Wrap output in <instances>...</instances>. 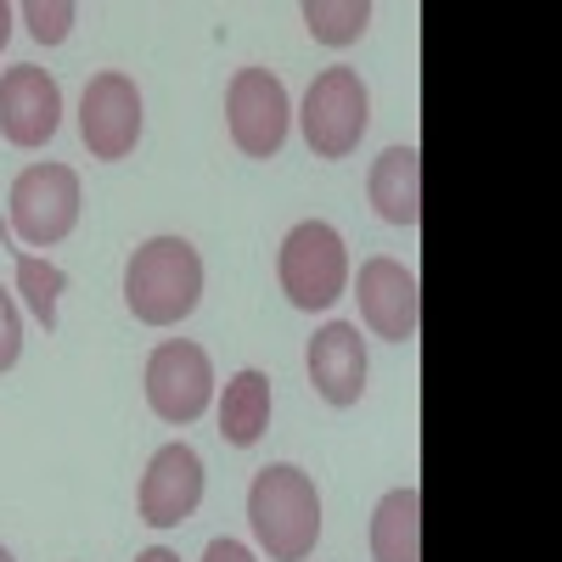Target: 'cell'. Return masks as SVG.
Here are the masks:
<instances>
[{
	"mask_svg": "<svg viewBox=\"0 0 562 562\" xmlns=\"http://www.w3.org/2000/svg\"><path fill=\"white\" fill-rule=\"evenodd\" d=\"M203 299V259L186 237H153L124 265V304L147 326H175Z\"/></svg>",
	"mask_w": 562,
	"mask_h": 562,
	"instance_id": "1",
	"label": "cell"
},
{
	"mask_svg": "<svg viewBox=\"0 0 562 562\" xmlns=\"http://www.w3.org/2000/svg\"><path fill=\"white\" fill-rule=\"evenodd\" d=\"M248 524L259 535V546L270 551V562H304L321 540V495L315 479L299 467L276 461L254 473L248 490Z\"/></svg>",
	"mask_w": 562,
	"mask_h": 562,
	"instance_id": "2",
	"label": "cell"
},
{
	"mask_svg": "<svg viewBox=\"0 0 562 562\" xmlns=\"http://www.w3.org/2000/svg\"><path fill=\"white\" fill-rule=\"evenodd\" d=\"M276 276L281 293L293 310H333L349 288V254L344 237L326 220H304L288 231V243L276 254Z\"/></svg>",
	"mask_w": 562,
	"mask_h": 562,
	"instance_id": "3",
	"label": "cell"
},
{
	"mask_svg": "<svg viewBox=\"0 0 562 562\" xmlns=\"http://www.w3.org/2000/svg\"><path fill=\"white\" fill-rule=\"evenodd\" d=\"M304 140L315 158H349L371 124V97L355 68H326L304 90Z\"/></svg>",
	"mask_w": 562,
	"mask_h": 562,
	"instance_id": "4",
	"label": "cell"
},
{
	"mask_svg": "<svg viewBox=\"0 0 562 562\" xmlns=\"http://www.w3.org/2000/svg\"><path fill=\"white\" fill-rule=\"evenodd\" d=\"M79 225V175L68 164H29L12 180V237L23 248H52Z\"/></svg>",
	"mask_w": 562,
	"mask_h": 562,
	"instance_id": "5",
	"label": "cell"
},
{
	"mask_svg": "<svg viewBox=\"0 0 562 562\" xmlns=\"http://www.w3.org/2000/svg\"><path fill=\"white\" fill-rule=\"evenodd\" d=\"M225 124L237 153L248 158H276L281 140H288L293 124V102H288V85H281L270 68H237L225 90Z\"/></svg>",
	"mask_w": 562,
	"mask_h": 562,
	"instance_id": "6",
	"label": "cell"
},
{
	"mask_svg": "<svg viewBox=\"0 0 562 562\" xmlns=\"http://www.w3.org/2000/svg\"><path fill=\"white\" fill-rule=\"evenodd\" d=\"M214 400V366L198 344H186V338H169L153 349L147 360V405L175 422V428H186V422H198Z\"/></svg>",
	"mask_w": 562,
	"mask_h": 562,
	"instance_id": "7",
	"label": "cell"
},
{
	"mask_svg": "<svg viewBox=\"0 0 562 562\" xmlns=\"http://www.w3.org/2000/svg\"><path fill=\"white\" fill-rule=\"evenodd\" d=\"M79 135H85L90 158H102V164H119V158L135 153V140H140V90H135L130 74H97L85 85Z\"/></svg>",
	"mask_w": 562,
	"mask_h": 562,
	"instance_id": "8",
	"label": "cell"
},
{
	"mask_svg": "<svg viewBox=\"0 0 562 562\" xmlns=\"http://www.w3.org/2000/svg\"><path fill=\"white\" fill-rule=\"evenodd\" d=\"M355 299H360V315L378 338L389 344H411L416 326H422V281L411 265L400 259H366L360 265V281H355Z\"/></svg>",
	"mask_w": 562,
	"mask_h": 562,
	"instance_id": "9",
	"label": "cell"
},
{
	"mask_svg": "<svg viewBox=\"0 0 562 562\" xmlns=\"http://www.w3.org/2000/svg\"><path fill=\"white\" fill-rule=\"evenodd\" d=\"M63 124V90L57 79L34 68V63H18L0 74V135L12 140V147H45V140L57 135Z\"/></svg>",
	"mask_w": 562,
	"mask_h": 562,
	"instance_id": "10",
	"label": "cell"
},
{
	"mask_svg": "<svg viewBox=\"0 0 562 562\" xmlns=\"http://www.w3.org/2000/svg\"><path fill=\"white\" fill-rule=\"evenodd\" d=\"M203 506V456L192 445H164L140 473V524L175 529Z\"/></svg>",
	"mask_w": 562,
	"mask_h": 562,
	"instance_id": "11",
	"label": "cell"
},
{
	"mask_svg": "<svg viewBox=\"0 0 562 562\" xmlns=\"http://www.w3.org/2000/svg\"><path fill=\"white\" fill-rule=\"evenodd\" d=\"M310 383L326 405H338L349 411L360 394H366V338H360V326L349 321H326L321 333L310 338Z\"/></svg>",
	"mask_w": 562,
	"mask_h": 562,
	"instance_id": "12",
	"label": "cell"
},
{
	"mask_svg": "<svg viewBox=\"0 0 562 562\" xmlns=\"http://www.w3.org/2000/svg\"><path fill=\"white\" fill-rule=\"evenodd\" d=\"M371 209L405 231L422 220V153L416 147H389L371 164Z\"/></svg>",
	"mask_w": 562,
	"mask_h": 562,
	"instance_id": "13",
	"label": "cell"
},
{
	"mask_svg": "<svg viewBox=\"0 0 562 562\" xmlns=\"http://www.w3.org/2000/svg\"><path fill=\"white\" fill-rule=\"evenodd\" d=\"M371 557L378 562H422V495L389 490L371 512Z\"/></svg>",
	"mask_w": 562,
	"mask_h": 562,
	"instance_id": "14",
	"label": "cell"
},
{
	"mask_svg": "<svg viewBox=\"0 0 562 562\" xmlns=\"http://www.w3.org/2000/svg\"><path fill=\"white\" fill-rule=\"evenodd\" d=\"M265 428H270V378L248 366V371H237V378L225 383V400H220V434H225V445L248 450V445H259Z\"/></svg>",
	"mask_w": 562,
	"mask_h": 562,
	"instance_id": "15",
	"label": "cell"
},
{
	"mask_svg": "<svg viewBox=\"0 0 562 562\" xmlns=\"http://www.w3.org/2000/svg\"><path fill=\"white\" fill-rule=\"evenodd\" d=\"M18 293H23L29 315L45 326V333H57V304L68 293V270L63 265H45V259H34V254L18 248Z\"/></svg>",
	"mask_w": 562,
	"mask_h": 562,
	"instance_id": "16",
	"label": "cell"
},
{
	"mask_svg": "<svg viewBox=\"0 0 562 562\" xmlns=\"http://www.w3.org/2000/svg\"><path fill=\"white\" fill-rule=\"evenodd\" d=\"M304 29L321 45H355L371 29V7L366 0H304Z\"/></svg>",
	"mask_w": 562,
	"mask_h": 562,
	"instance_id": "17",
	"label": "cell"
},
{
	"mask_svg": "<svg viewBox=\"0 0 562 562\" xmlns=\"http://www.w3.org/2000/svg\"><path fill=\"white\" fill-rule=\"evenodd\" d=\"M18 18L29 23V34H34L40 45H63L68 29H74V18H79V7H68V0H29Z\"/></svg>",
	"mask_w": 562,
	"mask_h": 562,
	"instance_id": "18",
	"label": "cell"
},
{
	"mask_svg": "<svg viewBox=\"0 0 562 562\" xmlns=\"http://www.w3.org/2000/svg\"><path fill=\"white\" fill-rule=\"evenodd\" d=\"M18 355H23V321H18L12 293L0 288V371H12V366H18Z\"/></svg>",
	"mask_w": 562,
	"mask_h": 562,
	"instance_id": "19",
	"label": "cell"
},
{
	"mask_svg": "<svg viewBox=\"0 0 562 562\" xmlns=\"http://www.w3.org/2000/svg\"><path fill=\"white\" fill-rule=\"evenodd\" d=\"M203 562H254V551H248L243 540H209Z\"/></svg>",
	"mask_w": 562,
	"mask_h": 562,
	"instance_id": "20",
	"label": "cell"
},
{
	"mask_svg": "<svg viewBox=\"0 0 562 562\" xmlns=\"http://www.w3.org/2000/svg\"><path fill=\"white\" fill-rule=\"evenodd\" d=\"M12 23H18V12L7 7V0H0V52H7V40H12Z\"/></svg>",
	"mask_w": 562,
	"mask_h": 562,
	"instance_id": "21",
	"label": "cell"
},
{
	"mask_svg": "<svg viewBox=\"0 0 562 562\" xmlns=\"http://www.w3.org/2000/svg\"><path fill=\"white\" fill-rule=\"evenodd\" d=\"M135 562H180V557H175V551H169V546H147V551H140V557H135Z\"/></svg>",
	"mask_w": 562,
	"mask_h": 562,
	"instance_id": "22",
	"label": "cell"
},
{
	"mask_svg": "<svg viewBox=\"0 0 562 562\" xmlns=\"http://www.w3.org/2000/svg\"><path fill=\"white\" fill-rule=\"evenodd\" d=\"M0 562H18V557H12V551H7V546H0Z\"/></svg>",
	"mask_w": 562,
	"mask_h": 562,
	"instance_id": "23",
	"label": "cell"
}]
</instances>
